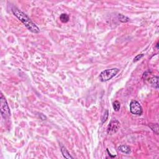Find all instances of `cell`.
Segmentation results:
<instances>
[{
  "instance_id": "obj_8",
  "label": "cell",
  "mask_w": 159,
  "mask_h": 159,
  "mask_svg": "<svg viewBox=\"0 0 159 159\" xmlns=\"http://www.w3.org/2000/svg\"><path fill=\"white\" fill-rule=\"evenodd\" d=\"M61 152H62V155H63V156L65 157V158H68V159L73 158V157L71 156L70 153H69L67 149H66L64 146L61 147Z\"/></svg>"
},
{
  "instance_id": "obj_3",
  "label": "cell",
  "mask_w": 159,
  "mask_h": 159,
  "mask_svg": "<svg viewBox=\"0 0 159 159\" xmlns=\"http://www.w3.org/2000/svg\"><path fill=\"white\" fill-rule=\"evenodd\" d=\"M119 72V69L116 68L107 69V70L103 71V72L101 73L100 75H99V78L101 82H107V81L112 79L113 77H115Z\"/></svg>"
},
{
  "instance_id": "obj_13",
  "label": "cell",
  "mask_w": 159,
  "mask_h": 159,
  "mask_svg": "<svg viewBox=\"0 0 159 159\" xmlns=\"http://www.w3.org/2000/svg\"><path fill=\"white\" fill-rule=\"evenodd\" d=\"M108 114H109V113H108V110L106 109V111H104V114H103L102 117H101V122H102V123H105V122L107 121L108 118Z\"/></svg>"
},
{
  "instance_id": "obj_15",
  "label": "cell",
  "mask_w": 159,
  "mask_h": 159,
  "mask_svg": "<svg viewBox=\"0 0 159 159\" xmlns=\"http://www.w3.org/2000/svg\"><path fill=\"white\" fill-rule=\"evenodd\" d=\"M158 43H157V45H156V48H157V49H158Z\"/></svg>"
},
{
  "instance_id": "obj_1",
  "label": "cell",
  "mask_w": 159,
  "mask_h": 159,
  "mask_svg": "<svg viewBox=\"0 0 159 159\" xmlns=\"http://www.w3.org/2000/svg\"><path fill=\"white\" fill-rule=\"evenodd\" d=\"M12 12H13V14L18 18V19L20 20L22 22V23L26 26V28L28 29L29 30H30L31 33L38 34L39 33L40 29L36 24L33 23L31 21V19L26 15L24 13L21 11L19 9L17 8L16 7H13L11 9Z\"/></svg>"
},
{
  "instance_id": "obj_11",
  "label": "cell",
  "mask_w": 159,
  "mask_h": 159,
  "mask_svg": "<svg viewBox=\"0 0 159 159\" xmlns=\"http://www.w3.org/2000/svg\"><path fill=\"white\" fill-rule=\"evenodd\" d=\"M60 19L62 23H66L69 21V16L68 14L63 13V14H62L60 16Z\"/></svg>"
},
{
  "instance_id": "obj_5",
  "label": "cell",
  "mask_w": 159,
  "mask_h": 159,
  "mask_svg": "<svg viewBox=\"0 0 159 159\" xmlns=\"http://www.w3.org/2000/svg\"><path fill=\"white\" fill-rule=\"evenodd\" d=\"M120 128V123L117 119H112L107 128V132L109 135H113L118 131Z\"/></svg>"
},
{
  "instance_id": "obj_7",
  "label": "cell",
  "mask_w": 159,
  "mask_h": 159,
  "mask_svg": "<svg viewBox=\"0 0 159 159\" xmlns=\"http://www.w3.org/2000/svg\"><path fill=\"white\" fill-rule=\"evenodd\" d=\"M118 150L121 152H123V153H126V154H129L131 152V149H130L129 147L126 145H120L119 147H118Z\"/></svg>"
},
{
  "instance_id": "obj_14",
  "label": "cell",
  "mask_w": 159,
  "mask_h": 159,
  "mask_svg": "<svg viewBox=\"0 0 159 159\" xmlns=\"http://www.w3.org/2000/svg\"><path fill=\"white\" fill-rule=\"evenodd\" d=\"M144 54H139V55H137V56L135 57L134 59V62H137L138 60H139L140 59L142 58V57H144Z\"/></svg>"
},
{
  "instance_id": "obj_12",
  "label": "cell",
  "mask_w": 159,
  "mask_h": 159,
  "mask_svg": "<svg viewBox=\"0 0 159 159\" xmlns=\"http://www.w3.org/2000/svg\"><path fill=\"white\" fill-rule=\"evenodd\" d=\"M113 109L115 111H119L120 108H121V104L118 101H115L113 104Z\"/></svg>"
},
{
  "instance_id": "obj_2",
  "label": "cell",
  "mask_w": 159,
  "mask_h": 159,
  "mask_svg": "<svg viewBox=\"0 0 159 159\" xmlns=\"http://www.w3.org/2000/svg\"><path fill=\"white\" fill-rule=\"evenodd\" d=\"M0 110H1L2 117L4 119H9L11 116V111H10L7 101L2 93H1V97H0Z\"/></svg>"
},
{
  "instance_id": "obj_10",
  "label": "cell",
  "mask_w": 159,
  "mask_h": 159,
  "mask_svg": "<svg viewBox=\"0 0 159 159\" xmlns=\"http://www.w3.org/2000/svg\"><path fill=\"white\" fill-rule=\"evenodd\" d=\"M118 19H119V21H121V23H128L130 20L128 17L124 16V15L122 14H118Z\"/></svg>"
},
{
  "instance_id": "obj_6",
  "label": "cell",
  "mask_w": 159,
  "mask_h": 159,
  "mask_svg": "<svg viewBox=\"0 0 159 159\" xmlns=\"http://www.w3.org/2000/svg\"><path fill=\"white\" fill-rule=\"evenodd\" d=\"M149 83L152 87L155 88L156 89L158 88V77H157V76L149 79Z\"/></svg>"
},
{
  "instance_id": "obj_4",
  "label": "cell",
  "mask_w": 159,
  "mask_h": 159,
  "mask_svg": "<svg viewBox=\"0 0 159 159\" xmlns=\"http://www.w3.org/2000/svg\"><path fill=\"white\" fill-rule=\"evenodd\" d=\"M130 111L132 114L136 115V116H140L143 113L142 108L140 103L136 100L131 101L130 103Z\"/></svg>"
},
{
  "instance_id": "obj_9",
  "label": "cell",
  "mask_w": 159,
  "mask_h": 159,
  "mask_svg": "<svg viewBox=\"0 0 159 159\" xmlns=\"http://www.w3.org/2000/svg\"><path fill=\"white\" fill-rule=\"evenodd\" d=\"M149 126L150 127V128L152 130V131L153 132L157 135L158 134V125L157 123H156V124H152V123H150V124H149Z\"/></svg>"
}]
</instances>
